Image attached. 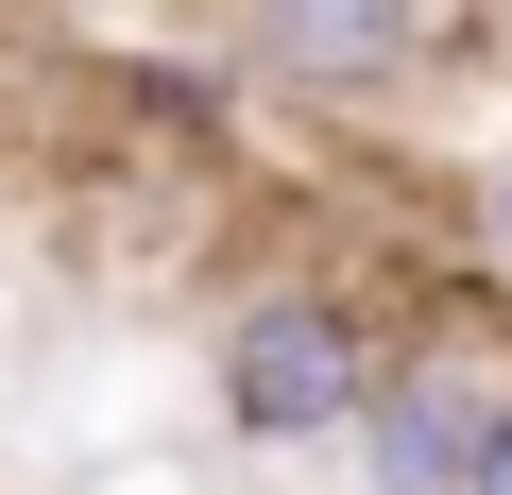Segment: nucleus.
<instances>
[{
	"mask_svg": "<svg viewBox=\"0 0 512 495\" xmlns=\"http://www.w3.org/2000/svg\"><path fill=\"white\" fill-rule=\"evenodd\" d=\"M461 495H512V393L478 410V461H461Z\"/></svg>",
	"mask_w": 512,
	"mask_h": 495,
	"instance_id": "obj_5",
	"label": "nucleus"
},
{
	"mask_svg": "<svg viewBox=\"0 0 512 495\" xmlns=\"http://www.w3.org/2000/svg\"><path fill=\"white\" fill-rule=\"evenodd\" d=\"M376 410V325L342 291H239L222 308V427L239 444H359Z\"/></svg>",
	"mask_w": 512,
	"mask_h": 495,
	"instance_id": "obj_1",
	"label": "nucleus"
},
{
	"mask_svg": "<svg viewBox=\"0 0 512 495\" xmlns=\"http://www.w3.org/2000/svg\"><path fill=\"white\" fill-rule=\"evenodd\" d=\"M512 376H478V359H376V410H359V478L376 495H461V461H478V410H495Z\"/></svg>",
	"mask_w": 512,
	"mask_h": 495,
	"instance_id": "obj_2",
	"label": "nucleus"
},
{
	"mask_svg": "<svg viewBox=\"0 0 512 495\" xmlns=\"http://www.w3.org/2000/svg\"><path fill=\"white\" fill-rule=\"evenodd\" d=\"M137 103H154L171 137H222V86H188V69H137Z\"/></svg>",
	"mask_w": 512,
	"mask_h": 495,
	"instance_id": "obj_4",
	"label": "nucleus"
},
{
	"mask_svg": "<svg viewBox=\"0 0 512 495\" xmlns=\"http://www.w3.org/2000/svg\"><path fill=\"white\" fill-rule=\"evenodd\" d=\"M427 18H478V0H427Z\"/></svg>",
	"mask_w": 512,
	"mask_h": 495,
	"instance_id": "obj_7",
	"label": "nucleus"
},
{
	"mask_svg": "<svg viewBox=\"0 0 512 495\" xmlns=\"http://www.w3.org/2000/svg\"><path fill=\"white\" fill-rule=\"evenodd\" d=\"M495 257H512V171H495Z\"/></svg>",
	"mask_w": 512,
	"mask_h": 495,
	"instance_id": "obj_6",
	"label": "nucleus"
},
{
	"mask_svg": "<svg viewBox=\"0 0 512 495\" xmlns=\"http://www.w3.org/2000/svg\"><path fill=\"white\" fill-rule=\"evenodd\" d=\"M410 35H427V0H256L274 86H376V69H410Z\"/></svg>",
	"mask_w": 512,
	"mask_h": 495,
	"instance_id": "obj_3",
	"label": "nucleus"
}]
</instances>
